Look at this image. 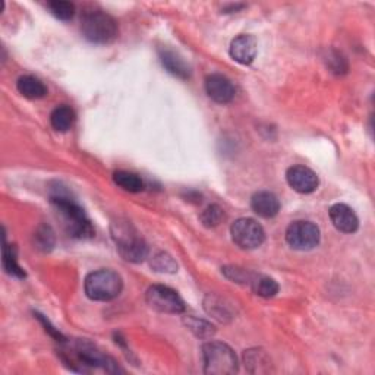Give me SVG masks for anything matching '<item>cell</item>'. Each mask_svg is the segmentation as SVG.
<instances>
[{
    "label": "cell",
    "instance_id": "1",
    "mask_svg": "<svg viewBox=\"0 0 375 375\" xmlns=\"http://www.w3.org/2000/svg\"><path fill=\"white\" fill-rule=\"evenodd\" d=\"M54 209L65 220L68 233L77 239H90L94 236V228L81 205L68 194L56 191L50 195Z\"/></svg>",
    "mask_w": 375,
    "mask_h": 375
},
{
    "label": "cell",
    "instance_id": "2",
    "mask_svg": "<svg viewBox=\"0 0 375 375\" xmlns=\"http://www.w3.org/2000/svg\"><path fill=\"white\" fill-rule=\"evenodd\" d=\"M63 359L75 371L88 372L94 369H103L106 372H118L121 371L116 362L99 352L91 343L87 342H75L68 352H65Z\"/></svg>",
    "mask_w": 375,
    "mask_h": 375
},
{
    "label": "cell",
    "instance_id": "3",
    "mask_svg": "<svg viewBox=\"0 0 375 375\" xmlns=\"http://www.w3.org/2000/svg\"><path fill=\"white\" fill-rule=\"evenodd\" d=\"M123 281L122 277L113 270H97L87 276L84 289L91 301L109 302L113 301L122 292Z\"/></svg>",
    "mask_w": 375,
    "mask_h": 375
},
{
    "label": "cell",
    "instance_id": "4",
    "mask_svg": "<svg viewBox=\"0 0 375 375\" xmlns=\"http://www.w3.org/2000/svg\"><path fill=\"white\" fill-rule=\"evenodd\" d=\"M111 233L118 251L125 261L140 264L148 257V245L129 223H115Z\"/></svg>",
    "mask_w": 375,
    "mask_h": 375
},
{
    "label": "cell",
    "instance_id": "5",
    "mask_svg": "<svg viewBox=\"0 0 375 375\" xmlns=\"http://www.w3.org/2000/svg\"><path fill=\"white\" fill-rule=\"evenodd\" d=\"M204 372L210 375H229L238 372V358L230 346L221 342H209L202 346Z\"/></svg>",
    "mask_w": 375,
    "mask_h": 375
},
{
    "label": "cell",
    "instance_id": "6",
    "mask_svg": "<svg viewBox=\"0 0 375 375\" xmlns=\"http://www.w3.org/2000/svg\"><path fill=\"white\" fill-rule=\"evenodd\" d=\"M81 31L90 43L109 44L118 37V24L109 13L94 11L84 15Z\"/></svg>",
    "mask_w": 375,
    "mask_h": 375
},
{
    "label": "cell",
    "instance_id": "7",
    "mask_svg": "<svg viewBox=\"0 0 375 375\" xmlns=\"http://www.w3.org/2000/svg\"><path fill=\"white\" fill-rule=\"evenodd\" d=\"M232 239L242 250L259 248L266 240V233L261 224L254 219H239L232 224Z\"/></svg>",
    "mask_w": 375,
    "mask_h": 375
},
{
    "label": "cell",
    "instance_id": "8",
    "mask_svg": "<svg viewBox=\"0 0 375 375\" xmlns=\"http://www.w3.org/2000/svg\"><path fill=\"white\" fill-rule=\"evenodd\" d=\"M286 240L293 250L309 251L320 243V229L312 221H293L286 230Z\"/></svg>",
    "mask_w": 375,
    "mask_h": 375
},
{
    "label": "cell",
    "instance_id": "9",
    "mask_svg": "<svg viewBox=\"0 0 375 375\" xmlns=\"http://www.w3.org/2000/svg\"><path fill=\"white\" fill-rule=\"evenodd\" d=\"M145 299L147 304L159 312L182 314L185 311V302L178 292L163 285H154L149 288Z\"/></svg>",
    "mask_w": 375,
    "mask_h": 375
},
{
    "label": "cell",
    "instance_id": "10",
    "mask_svg": "<svg viewBox=\"0 0 375 375\" xmlns=\"http://www.w3.org/2000/svg\"><path fill=\"white\" fill-rule=\"evenodd\" d=\"M286 180L292 190L299 194H312L320 185L316 173L305 166L289 167L286 172Z\"/></svg>",
    "mask_w": 375,
    "mask_h": 375
},
{
    "label": "cell",
    "instance_id": "11",
    "mask_svg": "<svg viewBox=\"0 0 375 375\" xmlns=\"http://www.w3.org/2000/svg\"><path fill=\"white\" fill-rule=\"evenodd\" d=\"M205 91H207L209 97L219 103V104H228L235 97V85L229 78L220 73H213L205 80Z\"/></svg>",
    "mask_w": 375,
    "mask_h": 375
},
{
    "label": "cell",
    "instance_id": "12",
    "mask_svg": "<svg viewBox=\"0 0 375 375\" xmlns=\"http://www.w3.org/2000/svg\"><path fill=\"white\" fill-rule=\"evenodd\" d=\"M330 220L342 233H355L359 228L358 216L346 204H334L330 209Z\"/></svg>",
    "mask_w": 375,
    "mask_h": 375
},
{
    "label": "cell",
    "instance_id": "13",
    "mask_svg": "<svg viewBox=\"0 0 375 375\" xmlns=\"http://www.w3.org/2000/svg\"><path fill=\"white\" fill-rule=\"evenodd\" d=\"M232 59L240 65H251L257 56V40L252 35L242 34L230 43Z\"/></svg>",
    "mask_w": 375,
    "mask_h": 375
},
{
    "label": "cell",
    "instance_id": "14",
    "mask_svg": "<svg viewBox=\"0 0 375 375\" xmlns=\"http://www.w3.org/2000/svg\"><path fill=\"white\" fill-rule=\"evenodd\" d=\"M251 209L255 214L264 219H273L280 211V201L278 198L269 191L257 192L251 199Z\"/></svg>",
    "mask_w": 375,
    "mask_h": 375
},
{
    "label": "cell",
    "instance_id": "15",
    "mask_svg": "<svg viewBox=\"0 0 375 375\" xmlns=\"http://www.w3.org/2000/svg\"><path fill=\"white\" fill-rule=\"evenodd\" d=\"M160 61L163 66L167 69V72H171L175 77L180 80H188L191 77V68L185 62L182 56L173 50L163 49L160 51Z\"/></svg>",
    "mask_w": 375,
    "mask_h": 375
},
{
    "label": "cell",
    "instance_id": "16",
    "mask_svg": "<svg viewBox=\"0 0 375 375\" xmlns=\"http://www.w3.org/2000/svg\"><path fill=\"white\" fill-rule=\"evenodd\" d=\"M16 88L25 99H30V100H40L46 97V94H47L46 85L39 78L31 77V75H25V77H21L20 80H18Z\"/></svg>",
    "mask_w": 375,
    "mask_h": 375
},
{
    "label": "cell",
    "instance_id": "17",
    "mask_svg": "<svg viewBox=\"0 0 375 375\" xmlns=\"http://www.w3.org/2000/svg\"><path fill=\"white\" fill-rule=\"evenodd\" d=\"M75 122V111L69 106L56 107L50 115V123L58 133H66Z\"/></svg>",
    "mask_w": 375,
    "mask_h": 375
},
{
    "label": "cell",
    "instance_id": "18",
    "mask_svg": "<svg viewBox=\"0 0 375 375\" xmlns=\"http://www.w3.org/2000/svg\"><path fill=\"white\" fill-rule=\"evenodd\" d=\"M113 182L121 188V190L126 192H141L144 190V182L141 176L133 172H126V171H118L113 173Z\"/></svg>",
    "mask_w": 375,
    "mask_h": 375
},
{
    "label": "cell",
    "instance_id": "19",
    "mask_svg": "<svg viewBox=\"0 0 375 375\" xmlns=\"http://www.w3.org/2000/svg\"><path fill=\"white\" fill-rule=\"evenodd\" d=\"M250 286L252 288L254 293L262 297H273L278 292V285L277 281L269 276H261V274H254Z\"/></svg>",
    "mask_w": 375,
    "mask_h": 375
},
{
    "label": "cell",
    "instance_id": "20",
    "mask_svg": "<svg viewBox=\"0 0 375 375\" xmlns=\"http://www.w3.org/2000/svg\"><path fill=\"white\" fill-rule=\"evenodd\" d=\"M245 365L250 372H267L270 371L269 356L261 349H251L245 352Z\"/></svg>",
    "mask_w": 375,
    "mask_h": 375
},
{
    "label": "cell",
    "instance_id": "21",
    "mask_svg": "<svg viewBox=\"0 0 375 375\" xmlns=\"http://www.w3.org/2000/svg\"><path fill=\"white\" fill-rule=\"evenodd\" d=\"M4 269L9 276H13L16 278H24L25 277V271L23 270V267L18 264L16 261V255H15V248L9 247L8 242H6V236H4Z\"/></svg>",
    "mask_w": 375,
    "mask_h": 375
},
{
    "label": "cell",
    "instance_id": "22",
    "mask_svg": "<svg viewBox=\"0 0 375 375\" xmlns=\"http://www.w3.org/2000/svg\"><path fill=\"white\" fill-rule=\"evenodd\" d=\"M152 269L157 273H176L178 264L176 261L166 252H159L152 259Z\"/></svg>",
    "mask_w": 375,
    "mask_h": 375
},
{
    "label": "cell",
    "instance_id": "23",
    "mask_svg": "<svg viewBox=\"0 0 375 375\" xmlns=\"http://www.w3.org/2000/svg\"><path fill=\"white\" fill-rule=\"evenodd\" d=\"M223 217H224L223 209L220 207V205L213 204V205H209V207L201 213L199 220L205 228H216V226H219Z\"/></svg>",
    "mask_w": 375,
    "mask_h": 375
},
{
    "label": "cell",
    "instance_id": "24",
    "mask_svg": "<svg viewBox=\"0 0 375 375\" xmlns=\"http://www.w3.org/2000/svg\"><path fill=\"white\" fill-rule=\"evenodd\" d=\"M185 324L195 336L202 337V339H209V337H211L216 333L214 327L210 323L204 321V320H198V318H194V316H190L188 320H185Z\"/></svg>",
    "mask_w": 375,
    "mask_h": 375
},
{
    "label": "cell",
    "instance_id": "25",
    "mask_svg": "<svg viewBox=\"0 0 375 375\" xmlns=\"http://www.w3.org/2000/svg\"><path fill=\"white\" fill-rule=\"evenodd\" d=\"M47 6L50 12L61 21H69L75 15V5L70 2H50Z\"/></svg>",
    "mask_w": 375,
    "mask_h": 375
},
{
    "label": "cell",
    "instance_id": "26",
    "mask_svg": "<svg viewBox=\"0 0 375 375\" xmlns=\"http://www.w3.org/2000/svg\"><path fill=\"white\" fill-rule=\"evenodd\" d=\"M35 243L37 248L49 252L54 247V233L50 226H42L35 233Z\"/></svg>",
    "mask_w": 375,
    "mask_h": 375
},
{
    "label": "cell",
    "instance_id": "27",
    "mask_svg": "<svg viewBox=\"0 0 375 375\" xmlns=\"http://www.w3.org/2000/svg\"><path fill=\"white\" fill-rule=\"evenodd\" d=\"M221 270L228 278H230L232 281H236V283H242V285H247V283L250 285L252 277H254L252 273L243 270V269H239V267H224Z\"/></svg>",
    "mask_w": 375,
    "mask_h": 375
},
{
    "label": "cell",
    "instance_id": "28",
    "mask_svg": "<svg viewBox=\"0 0 375 375\" xmlns=\"http://www.w3.org/2000/svg\"><path fill=\"white\" fill-rule=\"evenodd\" d=\"M205 309H207L209 314H211L214 318H217V320H220V321L226 320L228 316H230L229 309L226 307L220 305V302H217V299L211 297V296L207 299V301H205Z\"/></svg>",
    "mask_w": 375,
    "mask_h": 375
}]
</instances>
